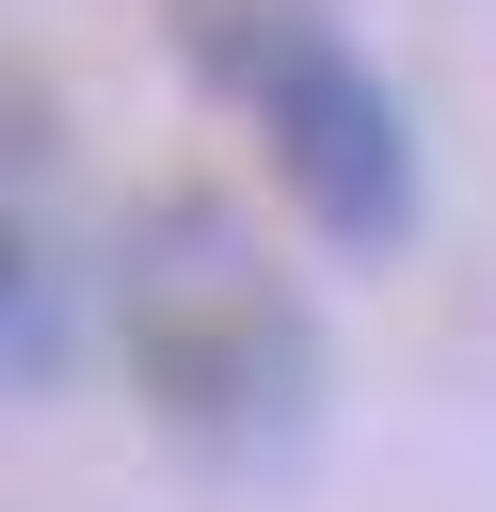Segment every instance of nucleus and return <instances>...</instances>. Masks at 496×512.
<instances>
[{
  "instance_id": "nucleus-3",
  "label": "nucleus",
  "mask_w": 496,
  "mask_h": 512,
  "mask_svg": "<svg viewBox=\"0 0 496 512\" xmlns=\"http://www.w3.org/2000/svg\"><path fill=\"white\" fill-rule=\"evenodd\" d=\"M64 272H80V256L16 240V384H32V400H48V384H64V352H80V336H64Z\"/></svg>"
},
{
  "instance_id": "nucleus-2",
  "label": "nucleus",
  "mask_w": 496,
  "mask_h": 512,
  "mask_svg": "<svg viewBox=\"0 0 496 512\" xmlns=\"http://www.w3.org/2000/svg\"><path fill=\"white\" fill-rule=\"evenodd\" d=\"M192 96H224V128L256 144V176L304 208V240L336 256H400L432 176H416V112L400 80L352 48L336 0H160Z\"/></svg>"
},
{
  "instance_id": "nucleus-1",
  "label": "nucleus",
  "mask_w": 496,
  "mask_h": 512,
  "mask_svg": "<svg viewBox=\"0 0 496 512\" xmlns=\"http://www.w3.org/2000/svg\"><path fill=\"white\" fill-rule=\"evenodd\" d=\"M80 288H96V336H112L128 400H144L176 448L272 464V448L320 432V304L288 288V256H272L208 176L112 192Z\"/></svg>"
}]
</instances>
